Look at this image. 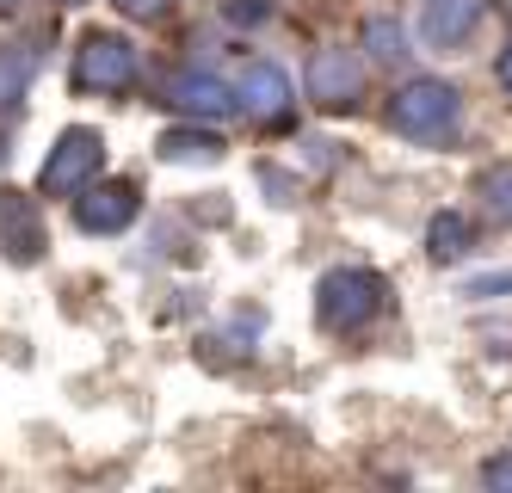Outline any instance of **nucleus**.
Wrapping results in <instances>:
<instances>
[{
	"mask_svg": "<svg viewBox=\"0 0 512 493\" xmlns=\"http://www.w3.org/2000/svg\"><path fill=\"white\" fill-rule=\"evenodd\" d=\"M469 247H475V229H469L463 210H438V216L426 222V259H432V265H457Z\"/></svg>",
	"mask_w": 512,
	"mask_h": 493,
	"instance_id": "4468645a",
	"label": "nucleus"
},
{
	"mask_svg": "<svg viewBox=\"0 0 512 493\" xmlns=\"http://www.w3.org/2000/svg\"><path fill=\"white\" fill-rule=\"evenodd\" d=\"M488 19V0H420V44L438 56H457L475 44V31Z\"/></svg>",
	"mask_w": 512,
	"mask_h": 493,
	"instance_id": "1a4fd4ad",
	"label": "nucleus"
},
{
	"mask_svg": "<svg viewBox=\"0 0 512 493\" xmlns=\"http://www.w3.org/2000/svg\"><path fill=\"white\" fill-rule=\"evenodd\" d=\"M155 155L173 161V167H186V161H204V167H210V161H223V155H229V142H223V130H216V124L186 118V124H167V130H161Z\"/></svg>",
	"mask_w": 512,
	"mask_h": 493,
	"instance_id": "f8f14e48",
	"label": "nucleus"
},
{
	"mask_svg": "<svg viewBox=\"0 0 512 493\" xmlns=\"http://www.w3.org/2000/svg\"><path fill=\"white\" fill-rule=\"evenodd\" d=\"M0 161H7V136H0Z\"/></svg>",
	"mask_w": 512,
	"mask_h": 493,
	"instance_id": "393cba45",
	"label": "nucleus"
},
{
	"mask_svg": "<svg viewBox=\"0 0 512 493\" xmlns=\"http://www.w3.org/2000/svg\"><path fill=\"white\" fill-rule=\"evenodd\" d=\"M475 475H482V487H488V493H512V450H500V457H488V463L475 469Z\"/></svg>",
	"mask_w": 512,
	"mask_h": 493,
	"instance_id": "dca6fc26",
	"label": "nucleus"
},
{
	"mask_svg": "<svg viewBox=\"0 0 512 493\" xmlns=\"http://www.w3.org/2000/svg\"><path fill=\"white\" fill-rule=\"evenodd\" d=\"M68 210H75V229L81 235H93V241H112V235H124L130 222L142 216V192H136V179H93V185H81L75 198H68Z\"/></svg>",
	"mask_w": 512,
	"mask_h": 493,
	"instance_id": "0eeeda50",
	"label": "nucleus"
},
{
	"mask_svg": "<svg viewBox=\"0 0 512 493\" xmlns=\"http://www.w3.org/2000/svg\"><path fill=\"white\" fill-rule=\"evenodd\" d=\"M31 74H38V56H31L25 44H13V37H0V118H13V111L25 105Z\"/></svg>",
	"mask_w": 512,
	"mask_h": 493,
	"instance_id": "ddd939ff",
	"label": "nucleus"
},
{
	"mask_svg": "<svg viewBox=\"0 0 512 493\" xmlns=\"http://www.w3.org/2000/svg\"><path fill=\"white\" fill-rule=\"evenodd\" d=\"M358 56L371 68H383V74H395V68L414 62V37H408V25H401L395 13H371L364 31H358Z\"/></svg>",
	"mask_w": 512,
	"mask_h": 493,
	"instance_id": "9b49d317",
	"label": "nucleus"
},
{
	"mask_svg": "<svg viewBox=\"0 0 512 493\" xmlns=\"http://www.w3.org/2000/svg\"><path fill=\"white\" fill-rule=\"evenodd\" d=\"M463 111L469 105H463L457 81H445V74H408V81L389 93L383 124H389V136L414 142V148H445V142L463 136Z\"/></svg>",
	"mask_w": 512,
	"mask_h": 493,
	"instance_id": "f257e3e1",
	"label": "nucleus"
},
{
	"mask_svg": "<svg viewBox=\"0 0 512 493\" xmlns=\"http://www.w3.org/2000/svg\"><path fill=\"white\" fill-rule=\"evenodd\" d=\"M290 99H297V93H290V74H284L278 62L260 56V62L241 68V81H235V111H247L253 124H278L284 111H290Z\"/></svg>",
	"mask_w": 512,
	"mask_h": 493,
	"instance_id": "9d476101",
	"label": "nucleus"
},
{
	"mask_svg": "<svg viewBox=\"0 0 512 493\" xmlns=\"http://www.w3.org/2000/svg\"><path fill=\"white\" fill-rule=\"evenodd\" d=\"M475 198H482V216L494 229H512V161H494L482 179H475Z\"/></svg>",
	"mask_w": 512,
	"mask_h": 493,
	"instance_id": "2eb2a0df",
	"label": "nucleus"
},
{
	"mask_svg": "<svg viewBox=\"0 0 512 493\" xmlns=\"http://www.w3.org/2000/svg\"><path fill=\"white\" fill-rule=\"evenodd\" d=\"M303 93H309V105L315 111H358L364 99H371V62L358 56V44L346 50V44H321V50H309V62H303Z\"/></svg>",
	"mask_w": 512,
	"mask_h": 493,
	"instance_id": "20e7f679",
	"label": "nucleus"
},
{
	"mask_svg": "<svg viewBox=\"0 0 512 493\" xmlns=\"http://www.w3.org/2000/svg\"><path fill=\"white\" fill-rule=\"evenodd\" d=\"M463 296H475V302H488V296H512V272H482V278H469V284H463Z\"/></svg>",
	"mask_w": 512,
	"mask_h": 493,
	"instance_id": "f3484780",
	"label": "nucleus"
},
{
	"mask_svg": "<svg viewBox=\"0 0 512 493\" xmlns=\"http://www.w3.org/2000/svg\"><path fill=\"white\" fill-rule=\"evenodd\" d=\"M50 253V229H44V198L0 185V259L13 265H38Z\"/></svg>",
	"mask_w": 512,
	"mask_h": 493,
	"instance_id": "6e6552de",
	"label": "nucleus"
},
{
	"mask_svg": "<svg viewBox=\"0 0 512 493\" xmlns=\"http://www.w3.org/2000/svg\"><path fill=\"white\" fill-rule=\"evenodd\" d=\"M494 13H500V19H512V0H494Z\"/></svg>",
	"mask_w": 512,
	"mask_h": 493,
	"instance_id": "5701e85b",
	"label": "nucleus"
},
{
	"mask_svg": "<svg viewBox=\"0 0 512 493\" xmlns=\"http://www.w3.org/2000/svg\"><path fill=\"white\" fill-rule=\"evenodd\" d=\"M389 309V278L371 272V265H334V272H321L315 284V321L321 333H364L371 321H383Z\"/></svg>",
	"mask_w": 512,
	"mask_h": 493,
	"instance_id": "f03ea898",
	"label": "nucleus"
},
{
	"mask_svg": "<svg viewBox=\"0 0 512 493\" xmlns=\"http://www.w3.org/2000/svg\"><path fill=\"white\" fill-rule=\"evenodd\" d=\"M99 173H105V136L93 124H68V130H56L50 155L38 167V198H75Z\"/></svg>",
	"mask_w": 512,
	"mask_h": 493,
	"instance_id": "423d86ee",
	"label": "nucleus"
},
{
	"mask_svg": "<svg viewBox=\"0 0 512 493\" xmlns=\"http://www.w3.org/2000/svg\"><path fill=\"white\" fill-rule=\"evenodd\" d=\"M149 93L155 105L179 111V118H198V124H223L235 118V87L223 81V74H210V68H155L149 74Z\"/></svg>",
	"mask_w": 512,
	"mask_h": 493,
	"instance_id": "39448f33",
	"label": "nucleus"
},
{
	"mask_svg": "<svg viewBox=\"0 0 512 493\" xmlns=\"http://www.w3.org/2000/svg\"><path fill=\"white\" fill-rule=\"evenodd\" d=\"M25 13H31V0H0V19H7V25L25 19Z\"/></svg>",
	"mask_w": 512,
	"mask_h": 493,
	"instance_id": "4be33fe9",
	"label": "nucleus"
},
{
	"mask_svg": "<svg viewBox=\"0 0 512 493\" xmlns=\"http://www.w3.org/2000/svg\"><path fill=\"white\" fill-rule=\"evenodd\" d=\"M235 25H266L272 19V7H266V0H229V7H223Z\"/></svg>",
	"mask_w": 512,
	"mask_h": 493,
	"instance_id": "6ab92c4d",
	"label": "nucleus"
},
{
	"mask_svg": "<svg viewBox=\"0 0 512 493\" xmlns=\"http://www.w3.org/2000/svg\"><path fill=\"white\" fill-rule=\"evenodd\" d=\"M112 7H118L124 19H161V13L173 7V0H112Z\"/></svg>",
	"mask_w": 512,
	"mask_h": 493,
	"instance_id": "aec40b11",
	"label": "nucleus"
},
{
	"mask_svg": "<svg viewBox=\"0 0 512 493\" xmlns=\"http://www.w3.org/2000/svg\"><path fill=\"white\" fill-rule=\"evenodd\" d=\"M56 7H87V0H56Z\"/></svg>",
	"mask_w": 512,
	"mask_h": 493,
	"instance_id": "b1692460",
	"label": "nucleus"
},
{
	"mask_svg": "<svg viewBox=\"0 0 512 493\" xmlns=\"http://www.w3.org/2000/svg\"><path fill=\"white\" fill-rule=\"evenodd\" d=\"M494 81L512 93V37H506V50H500V62H494Z\"/></svg>",
	"mask_w": 512,
	"mask_h": 493,
	"instance_id": "412c9836",
	"label": "nucleus"
},
{
	"mask_svg": "<svg viewBox=\"0 0 512 493\" xmlns=\"http://www.w3.org/2000/svg\"><path fill=\"white\" fill-rule=\"evenodd\" d=\"M260 179H266L272 204H297V192H303V179H290V173H278V167H260Z\"/></svg>",
	"mask_w": 512,
	"mask_h": 493,
	"instance_id": "a211bd4d",
	"label": "nucleus"
},
{
	"mask_svg": "<svg viewBox=\"0 0 512 493\" xmlns=\"http://www.w3.org/2000/svg\"><path fill=\"white\" fill-rule=\"evenodd\" d=\"M68 81H75V93H105V99H118L142 81V50L130 44L124 31H81V44H75V68H68Z\"/></svg>",
	"mask_w": 512,
	"mask_h": 493,
	"instance_id": "7ed1b4c3",
	"label": "nucleus"
}]
</instances>
